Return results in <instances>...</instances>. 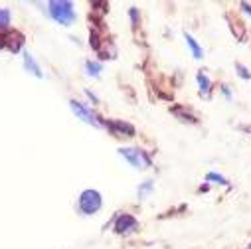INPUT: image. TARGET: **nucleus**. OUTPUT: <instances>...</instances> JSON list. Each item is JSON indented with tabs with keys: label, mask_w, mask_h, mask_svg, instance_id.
Returning a JSON list of instances; mask_svg holds the SVG:
<instances>
[{
	"label": "nucleus",
	"mask_w": 251,
	"mask_h": 249,
	"mask_svg": "<svg viewBox=\"0 0 251 249\" xmlns=\"http://www.w3.org/2000/svg\"><path fill=\"white\" fill-rule=\"evenodd\" d=\"M105 129L117 137V139H133L137 135V129L133 127L131 123L127 121H119V119H111V121H105Z\"/></svg>",
	"instance_id": "5"
},
{
	"label": "nucleus",
	"mask_w": 251,
	"mask_h": 249,
	"mask_svg": "<svg viewBox=\"0 0 251 249\" xmlns=\"http://www.w3.org/2000/svg\"><path fill=\"white\" fill-rule=\"evenodd\" d=\"M222 93L226 95V99H231V91H229V87H227V85H222Z\"/></svg>",
	"instance_id": "19"
},
{
	"label": "nucleus",
	"mask_w": 251,
	"mask_h": 249,
	"mask_svg": "<svg viewBox=\"0 0 251 249\" xmlns=\"http://www.w3.org/2000/svg\"><path fill=\"white\" fill-rule=\"evenodd\" d=\"M196 81H198V87H200V95L202 97H210V93H212V79L204 72H198L196 74Z\"/></svg>",
	"instance_id": "9"
},
{
	"label": "nucleus",
	"mask_w": 251,
	"mask_h": 249,
	"mask_svg": "<svg viewBox=\"0 0 251 249\" xmlns=\"http://www.w3.org/2000/svg\"><path fill=\"white\" fill-rule=\"evenodd\" d=\"M85 95H87L89 99H93V103H97V101H99V99H97V95H95V93H91L89 89H85Z\"/></svg>",
	"instance_id": "20"
},
{
	"label": "nucleus",
	"mask_w": 251,
	"mask_h": 249,
	"mask_svg": "<svg viewBox=\"0 0 251 249\" xmlns=\"http://www.w3.org/2000/svg\"><path fill=\"white\" fill-rule=\"evenodd\" d=\"M239 8H241L247 16H251V4H249V2H239Z\"/></svg>",
	"instance_id": "18"
},
{
	"label": "nucleus",
	"mask_w": 251,
	"mask_h": 249,
	"mask_svg": "<svg viewBox=\"0 0 251 249\" xmlns=\"http://www.w3.org/2000/svg\"><path fill=\"white\" fill-rule=\"evenodd\" d=\"M48 14L59 26H74L77 20L75 6L70 0H51V2H48Z\"/></svg>",
	"instance_id": "1"
},
{
	"label": "nucleus",
	"mask_w": 251,
	"mask_h": 249,
	"mask_svg": "<svg viewBox=\"0 0 251 249\" xmlns=\"http://www.w3.org/2000/svg\"><path fill=\"white\" fill-rule=\"evenodd\" d=\"M6 48V34H0V50Z\"/></svg>",
	"instance_id": "21"
},
{
	"label": "nucleus",
	"mask_w": 251,
	"mask_h": 249,
	"mask_svg": "<svg viewBox=\"0 0 251 249\" xmlns=\"http://www.w3.org/2000/svg\"><path fill=\"white\" fill-rule=\"evenodd\" d=\"M206 180H208V182H216V184H220V186H226V188H231L229 180H227L226 176L218 174V172H208V174H206Z\"/></svg>",
	"instance_id": "14"
},
{
	"label": "nucleus",
	"mask_w": 251,
	"mask_h": 249,
	"mask_svg": "<svg viewBox=\"0 0 251 249\" xmlns=\"http://www.w3.org/2000/svg\"><path fill=\"white\" fill-rule=\"evenodd\" d=\"M129 16H131L133 28H139V24H141V12H139V8H131L129 10Z\"/></svg>",
	"instance_id": "17"
},
{
	"label": "nucleus",
	"mask_w": 251,
	"mask_h": 249,
	"mask_svg": "<svg viewBox=\"0 0 251 249\" xmlns=\"http://www.w3.org/2000/svg\"><path fill=\"white\" fill-rule=\"evenodd\" d=\"M22 46H24V36H22L20 32H10V34L6 36V48H8L10 51L18 53V51L22 50Z\"/></svg>",
	"instance_id": "8"
},
{
	"label": "nucleus",
	"mask_w": 251,
	"mask_h": 249,
	"mask_svg": "<svg viewBox=\"0 0 251 249\" xmlns=\"http://www.w3.org/2000/svg\"><path fill=\"white\" fill-rule=\"evenodd\" d=\"M247 249H251V243H249V245H247Z\"/></svg>",
	"instance_id": "22"
},
{
	"label": "nucleus",
	"mask_w": 251,
	"mask_h": 249,
	"mask_svg": "<svg viewBox=\"0 0 251 249\" xmlns=\"http://www.w3.org/2000/svg\"><path fill=\"white\" fill-rule=\"evenodd\" d=\"M172 115H176L180 121H184V123H198V119H196V115H192L190 111H186L184 107H176V109H172Z\"/></svg>",
	"instance_id": "12"
},
{
	"label": "nucleus",
	"mask_w": 251,
	"mask_h": 249,
	"mask_svg": "<svg viewBox=\"0 0 251 249\" xmlns=\"http://www.w3.org/2000/svg\"><path fill=\"white\" fill-rule=\"evenodd\" d=\"M12 20V12L8 8H0V30H8Z\"/></svg>",
	"instance_id": "15"
},
{
	"label": "nucleus",
	"mask_w": 251,
	"mask_h": 249,
	"mask_svg": "<svg viewBox=\"0 0 251 249\" xmlns=\"http://www.w3.org/2000/svg\"><path fill=\"white\" fill-rule=\"evenodd\" d=\"M70 107H72L74 115H75L79 121L91 124V127H95V129H105V121H103V119L93 111V107H89L87 103L72 99V101H70Z\"/></svg>",
	"instance_id": "3"
},
{
	"label": "nucleus",
	"mask_w": 251,
	"mask_h": 249,
	"mask_svg": "<svg viewBox=\"0 0 251 249\" xmlns=\"http://www.w3.org/2000/svg\"><path fill=\"white\" fill-rule=\"evenodd\" d=\"M137 227H139V222L131 214H119L113 222V231L119 235H131L137 231Z\"/></svg>",
	"instance_id": "6"
},
{
	"label": "nucleus",
	"mask_w": 251,
	"mask_h": 249,
	"mask_svg": "<svg viewBox=\"0 0 251 249\" xmlns=\"http://www.w3.org/2000/svg\"><path fill=\"white\" fill-rule=\"evenodd\" d=\"M22 59H24V70H26L28 74H32V75H34V77H38V79H42V77H44L42 68L36 64L34 55H32L28 50H24V51H22Z\"/></svg>",
	"instance_id": "7"
},
{
	"label": "nucleus",
	"mask_w": 251,
	"mask_h": 249,
	"mask_svg": "<svg viewBox=\"0 0 251 249\" xmlns=\"http://www.w3.org/2000/svg\"><path fill=\"white\" fill-rule=\"evenodd\" d=\"M119 154L121 158H125V162H129L133 168L137 170H147L152 166V158L149 156V152H145L143 149H137V147H123L119 149Z\"/></svg>",
	"instance_id": "2"
},
{
	"label": "nucleus",
	"mask_w": 251,
	"mask_h": 249,
	"mask_svg": "<svg viewBox=\"0 0 251 249\" xmlns=\"http://www.w3.org/2000/svg\"><path fill=\"white\" fill-rule=\"evenodd\" d=\"M184 40H186V46L190 48V51H192V55H194V59H202L204 57V50H202V46L194 40V36H190V34H184Z\"/></svg>",
	"instance_id": "10"
},
{
	"label": "nucleus",
	"mask_w": 251,
	"mask_h": 249,
	"mask_svg": "<svg viewBox=\"0 0 251 249\" xmlns=\"http://www.w3.org/2000/svg\"><path fill=\"white\" fill-rule=\"evenodd\" d=\"M235 72H237V75H239L241 79H245V81H249V79H251V72H249L243 64H239V61L235 64Z\"/></svg>",
	"instance_id": "16"
},
{
	"label": "nucleus",
	"mask_w": 251,
	"mask_h": 249,
	"mask_svg": "<svg viewBox=\"0 0 251 249\" xmlns=\"http://www.w3.org/2000/svg\"><path fill=\"white\" fill-rule=\"evenodd\" d=\"M85 72H87L89 77H99V74L103 72V64H101V61L87 59V61H85Z\"/></svg>",
	"instance_id": "11"
},
{
	"label": "nucleus",
	"mask_w": 251,
	"mask_h": 249,
	"mask_svg": "<svg viewBox=\"0 0 251 249\" xmlns=\"http://www.w3.org/2000/svg\"><path fill=\"white\" fill-rule=\"evenodd\" d=\"M101 206H103V198L93 188L83 190L79 194V198H77V210H79L81 216H93V214H97L101 210Z\"/></svg>",
	"instance_id": "4"
},
{
	"label": "nucleus",
	"mask_w": 251,
	"mask_h": 249,
	"mask_svg": "<svg viewBox=\"0 0 251 249\" xmlns=\"http://www.w3.org/2000/svg\"><path fill=\"white\" fill-rule=\"evenodd\" d=\"M152 190H154V182H152V180H145V182L139 186L137 194H139V198H141V200H145Z\"/></svg>",
	"instance_id": "13"
}]
</instances>
